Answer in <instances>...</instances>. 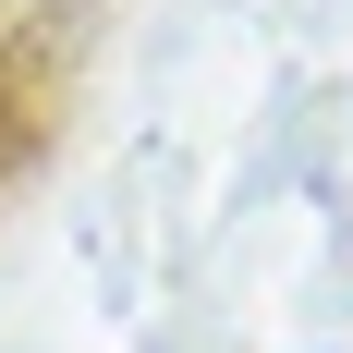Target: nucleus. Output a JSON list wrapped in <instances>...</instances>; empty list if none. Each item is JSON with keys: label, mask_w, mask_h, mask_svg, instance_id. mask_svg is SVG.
I'll return each mask as SVG.
<instances>
[{"label": "nucleus", "mask_w": 353, "mask_h": 353, "mask_svg": "<svg viewBox=\"0 0 353 353\" xmlns=\"http://www.w3.org/2000/svg\"><path fill=\"white\" fill-rule=\"evenodd\" d=\"M12 146H25V110H12V85H0V171H12Z\"/></svg>", "instance_id": "nucleus-1"}]
</instances>
